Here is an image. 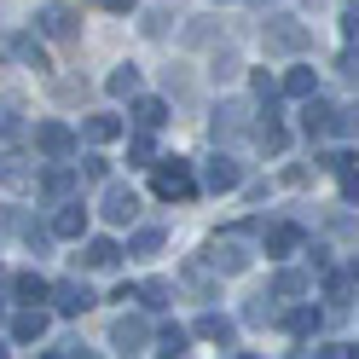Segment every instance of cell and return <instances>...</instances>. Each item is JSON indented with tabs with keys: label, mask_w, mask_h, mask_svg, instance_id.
<instances>
[{
	"label": "cell",
	"mask_w": 359,
	"mask_h": 359,
	"mask_svg": "<svg viewBox=\"0 0 359 359\" xmlns=\"http://www.w3.org/2000/svg\"><path fill=\"white\" fill-rule=\"evenodd\" d=\"M18 232H24V243H29V250H47V243H53V226H41V220H24Z\"/></svg>",
	"instance_id": "obj_35"
},
{
	"label": "cell",
	"mask_w": 359,
	"mask_h": 359,
	"mask_svg": "<svg viewBox=\"0 0 359 359\" xmlns=\"http://www.w3.org/2000/svg\"><path fill=\"white\" fill-rule=\"evenodd\" d=\"M110 93H116V99H133V93H140V70H133V64H122V70H110Z\"/></svg>",
	"instance_id": "obj_27"
},
{
	"label": "cell",
	"mask_w": 359,
	"mask_h": 359,
	"mask_svg": "<svg viewBox=\"0 0 359 359\" xmlns=\"http://www.w3.org/2000/svg\"><path fill=\"white\" fill-rule=\"evenodd\" d=\"M243 128H250V104H238V99L215 104V122H209V133H215V140H238Z\"/></svg>",
	"instance_id": "obj_10"
},
{
	"label": "cell",
	"mask_w": 359,
	"mask_h": 359,
	"mask_svg": "<svg viewBox=\"0 0 359 359\" xmlns=\"http://www.w3.org/2000/svg\"><path fill=\"white\" fill-rule=\"evenodd\" d=\"M81 174H87V180H104V174H110V163H104V156H87Z\"/></svg>",
	"instance_id": "obj_40"
},
{
	"label": "cell",
	"mask_w": 359,
	"mask_h": 359,
	"mask_svg": "<svg viewBox=\"0 0 359 359\" xmlns=\"http://www.w3.org/2000/svg\"><path fill=\"white\" fill-rule=\"evenodd\" d=\"M47 302H53V307L64 313V319H81V313L93 307L99 296H93V290H87L81 278H64V284H53V296H47Z\"/></svg>",
	"instance_id": "obj_5"
},
{
	"label": "cell",
	"mask_w": 359,
	"mask_h": 359,
	"mask_svg": "<svg viewBox=\"0 0 359 359\" xmlns=\"http://www.w3.org/2000/svg\"><path fill=\"white\" fill-rule=\"evenodd\" d=\"M128 163H133V168H151V163H156V145H151V128H145V133H133V140H128Z\"/></svg>",
	"instance_id": "obj_29"
},
{
	"label": "cell",
	"mask_w": 359,
	"mask_h": 359,
	"mask_svg": "<svg viewBox=\"0 0 359 359\" xmlns=\"http://www.w3.org/2000/svg\"><path fill=\"white\" fill-rule=\"evenodd\" d=\"M12 290H18V302H47V296H53V284L41 278V273H18Z\"/></svg>",
	"instance_id": "obj_23"
},
{
	"label": "cell",
	"mask_w": 359,
	"mask_h": 359,
	"mask_svg": "<svg viewBox=\"0 0 359 359\" xmlns=\"http://www.w3.org/2000/svg\"><path fill=\"white\" fill-rule=\"evenodd\" d=\"M47 325H53V319H47V313H41V307L29 302V307L12 319V342H41V336H47Z\"/></svg>",
	"instance_id": "obj_14"
},
{
	"label": "cell",
	"mask_w": 359,
	"mask_h": 359,
	"mask_svg": "<svg viewBox=\"0 0 359 359\" xmlns=\"http://www.w3.org/2000/svg\"><path fill=\"white\" fill-rule=\"evenodd\" d=\"M18 116H24V99H0V140H12V133H18Z\"/></svg>",
	"instance_id": "obj_32"
},
{
	"label": "cell",
	"mask_w": 359,
	"mask_h": 359,
	"mask_svg": "<svg viewBox=\"0 0 359 359\" xmlns=\"http://www.w3.org/2000/svg\"><path fill=\"white\" fill-rule=\"evenodd\" d=\"M35 29L47 35V41H70V35L81 29V18H76V6H58V0H53V6L35 12Z\"/></svg>",
	"instance_id": "obj_6"
},
{
	"label": "cell",
	"mask_w": 359,
	"mask_h": 359,
	"mask_svg": "<svg viewBox=\"0 0 359 359\" xmlns=\"http://www.w3.org/2000/svg\"><path fill=\"white\" fill-rule=\"evenodd\" d=\"M0 319H6V307H0Z\"/></svg>",
	"instance_id": "obj_45"
},
{
	"label": "cell",
	"mask_w": 359,
	"mask_h": 359,
	"mask_svg": "<svg viewBox=\"0 0 359 359\" xmlns=\"http://www.w3.org/2000/svg\"><path fill=\"white\" fill-rule=\"evenodd\" d=\"M0 186L29 191V186H35V168H24V156H0Z\"/></svg>",
	"instance_id": "obj_20"
},
{
	"label": "cell",
	"mask_w": 359,
	"mask_h": 359,
	"mask_svg": "<svg viewBox=\"0 0 359 359\" xmlns=\"http://www.w3.org/2000/svg\"><path fill=\"white\" fill-rule=\"evenodd\" d=\"M197 336H203V342H220V348H232V342H238V325L226 319V313H203V319H197Z\"/></svg>",
	"instance_id": "obj_18"
},
{
	"label": "cell",
	"mask_w": 359,
	"mask_h": 359,
	"mask_svg": "<svg viewBox=\"0 0 359 359\" xmlns=\"http://www.w3.org/2000/svg\"><path fill=\"white\" fill-rule=\"evenodd\" d=\"M250 87H255V99L266 104V116H273V104H278V81L266 76V70H255V76H250Z\"/></svg>",
	"instance_id": "obj_34"
},
{
	"label": "cell",
	"mask_w": 359,
	"mask_h": 359,
	"mask_svg": "<svg viewBox=\"0 0 359 359\" xmlns=\"http://www.w3.org/2000/svg\"><path fill=\"white\" fill-rule=\"evenodd\" d=\"M238 180H243V168L232 163V156H209V163H203V180H197V186H209V191H232Z\"/></svg>",
	"instance_id": "obj_13"
},
{
	"label": "cell",
	"mask_w": 359,
	"mask_h": 359,
	"mask_svg": "<svg viewBox=\"0 0 359 359\" xmlns=\"http://www.w3.org/2000/svg\"><path fill=\"white\" fill-rule=\"evenodd\" d=\"M209 35H215V24H209V18H197V24L186 29V41H191V47H203V41H209Z\"/></svg>",
	"instance_id": "obj_38"
},
{
	"label": "cell",
	"mask_w": 359,
	"mask_h": 359,
	"mask_svg": "<svg viewBox=\"0 0 359 359\" xmlns=\"http://www.w3.org/2000/svg\"><path fill=\"white\" fill-rule=\"evenodd\" d=\"M116 261H122V243H116V238H87V250H81V266L104 273V266H116Z\"/></svg>",
	"instance_id": "obj_15"
},
{
	"label": "cell",
	"mask_w": 359,
	"mask_h": 359,
	"mask_svg": "<svg viewBox=\"0 0 359 359\" xmlns=\"http://www.w3.org/2000/svg\"><path fill=\"white\" fill-rule=\"evenodd\" d=\"M261 238H266V255H296L302 250V226L296 220H273V226H261Z\"/></svg>",
	"instance_id": "obj_12"
},
{
	"label": "cell",
	"mask_w": 359,
	"mask_h": 359,
	"mask_svg": "<svg viewBox=\"0 0 359 359\" xmlns=\"http://www.w3.org/2000/svg\"><path fill=\"white\" fill-rule=\"evenodd\" d=\"M342 35H348V47H359V6L342 18Z\"/></svg>",
	"instance_id": "obj_41"
},
{
	"label": "cell",
	"mask_w": 359,
	"mask_h": 359,
	"mask_svg": "<svg viewBox=\"0 0 359 359\" xmlns=\"http://www.w3.org/2000/svg\"><path fill=\"white\" fill-rule=\"evenodd\" d=\"M302 128H307V140H330L336 133V104H325L319 93H313L307 110H302Z\"/></svg>",
	"instance_id": "obj_11"
},
{
	"label": "cell",
	"mask_w": 359,
	"mask_h": 359,
	"mask_svg": "<svg viewBox=\"0 0 359 359\" xmlns=\"http://www.w3.org/2000/svg\"><path fill=\"white\" fill-rule=\"evenodd\" d=\"M12 58H24L29 70H53V64H47V47H41L35 35H18V41H12Z\"/></svg>",
	"instance_id": "obj_22"
},
{
	"label": "cell",
	"mask_w": 359,
	"mask_h": 359,
	"mask_svg": "<svg viewBox=\"0 0 359 359\" xmlns=\"http://www.w3.org/2000/svg\"><path fill=\"white\" fill-rule=\"evenodd\" d=\"M353 278H359V261H353Z\"/></svg>",
	"instance_id": "obj_44"
},
{
	"label": "cell",
	"mask_w": 359,
	"mask_h": 359,
	"mask_svg": "<svg viewBox=\"0 0 359 359\" xmlns=\"http://www.w3.org/2000/svg\"><path fill=\"white\" fill-rule=\"evenodd\" d=\"M133 122H140V128H163L168 122V104L163 99H133Z\"/></svg>",
	"instance_id": "obj_25"
},
{
	"label": "cell",
	"mask_w": 359,
	"mask_h": 359,
	"mask_svg": "<svg viewBox=\"0 0 359 359\" xmlns=\"http://www.w3.org/2000/svg\"><path fill=\"white\" fill-rule=\"evenodd\" d=\"M53 238H87V209H81V203H58Z\"/></svg>",
	"instance_id": "obj_16"
},
{
	"label": "cell",
	"mask_w": 359,
	"mask_h": 359,
	"mask_svg": "<svg viewBox=\"0 0 359 359\" xmlns=\"http://www.w3.org/2000/svg\"><path fill=\"white\" fill-rule=\"evenodd\" d=\"M35 186H41V197H47V203H70V197H76V186H81V174L64 163V156H53V168L41 174Z\"/></svg>",
	"instance_id": "obj_4"
},
{
	"label": "cell",
	"mask_w": 359,
	"mask_h": 359,
	"mask_svg": "<svg viewBox=\"0 0 359 359\" xmlns=\"http://www.w3.org/2000/svg\"><path fill=\"white\" fill-rule=\"evenodd\" d=\"M145 342H151V325L140 319V313H122V319L110 325V348L116 353H140Z\"/></svg>",
	"instance_id": "obj_7"
},
{
	"label": "cell",
	"mask_w": 359,
	"mask_h": 359,
	"mask_svg": "<svg viewBox=\"0 0 359 359\" xmlns=\"http://www.w3.org/2000/svg\"><path fill=\"white\" fill-rule=\"evenodd\" d=\"M261 41H266V53H278V58H296L313 47V29L296 24V18H266L261 24Z\"/></svg>",
	"instance_id": "obj_3"
},
{
	"label": "cell",
	"mask_w": 359,
	"mask_h": 359,
	"mask_svg": "<svg viewBox=\"0 0 359 359\" xmlns=\"http://www.w3.org/2000/svg\"><path fill=\"white\" fill-rule=\"evenodd\" d=\"M348 6H359V0H348Z\"/></svg>",
	"instance_id": "obj_46"
},
{
	"label": "cell",
	"mask_w": 359,
	"mask_h": 359,
	"mask_svg": "<svg viewBox=\"0 0 359 359\" xmlns=\"http://www.w3.org/2000/svg\"><path fill=\"white\" fill-rule=\"evenodd\" d=\"M35 151L41 156H76V128L70 122H41L35 128Z\"/></svg>",
	"instance_id": "obj_8"
},
{
	"label": "cell",
	"mask_w": 359,
	"mask_h": 359,
	"mask_svg": "<svg viewBox=\"0 0 359 359\" xmlns=\"http://www.w3.org/2000/svg\"><path fill=\"white\" fill-rule=\"evenodd\" d=\"M99 215L110 220V226H128V220L140 215V197H133L128 186H116V180H110V186H104V203H99Z\"/></svg>",
	"instance_id": "obj_9"
},
{
	"label": "cell",
	"mask_w": 359,
	"mask_h": 359,
	"mask_svg": "<svg viewBox=\"0 0 359 359\" xmlns=\"http://www.w3.org/2000/svg\"><path fill=\"white\" fill-rule=\"evenodd\" d=\"M99 6H110V12H128V6H133V0H99Z\"/></svg>",
	"instance_id": "obj_42"
},
{
	"label": "cell",
	"mask_w": 359,
	"mask_h": 359,
	"mask_svg": "<svg viewBox=\"0 0 359 359\" xmlns=\"http://www.w3.org/2000/svg\"><path fill=\"white\" fill-rule=\"evenodd\" d=\"M0 284H6V266H0Z\"/></svg>",
	"instance_id": "obj_43"
},
{
	"label": "cell",
	"mask_w": 359,
	"mask_h": 359,
	"mask_svg": "<svg viewBox=\"0 0 359 359\" xmlns=\"http://www.w3.org/2000/svg\"><path fill=\"white\" fill-rule=\"evenodd\" d=\"M81 133H87L93 145H110V140H122V133H128V122H122V116H87Z\"/></svg>",
	"instance_id": "obj_19"
},
{
	"label": "cell",
	"mask_w": 359,
	"mask_h": 359,
	"mask_svg": "<svg viewBox=\"0 0 359 359\" xmlns=\"http://www.w3.org/2000/svg\"><path fill=\"white\" fill-rule=\"evenodd\" d=\"M319 325H325V313H319V307H290V313H284V330L296 336V342L319 336Z\"/></svg>",
	"instance_id": "obj_17"
},
{
	"label": "cell",
	"mask_w": 359,
	"mask_h": 359,
	"mask_svg": "<svg viewBox=\"0 0 359 359\" xmlns=\"http://www.w3.org/2000/svg\"><path fill=\"white\" fill-rule=\"evenodd\" d=\"M250 232H255V226H238V232H220V238L209 243V250H203V261L215 266L220 278H238L243 266H250V243H243V238H250Z\"/></svg>",
	"instance_id": "obj_1"
},
{
	"label": "cell",
	"mask_w": 359,
	"mask_h": 359,
	"mask_svg": "<svg viewBox=\"0 0 359 359\" xmlns=\"http://www.w3.org/2000/svg\"><path fill=\"white\" fill-rule=\"evenodd\" d=\"M156 250H163V226H140L128 238V255H156Z\"/></svg>",
	"instance_id": "obj_30"
},
{
	"label": "cell",
	"mask_w": 359,
	"mask_h": 359,
	"mask_svg": "<svg viewBox=\"0 0 359 359\" xmlns=\"http://www.w3.org/2000/svg\"><path fill=\"white\" fill-rule=\"evenodd\" d=\"M186 284H191V296H197V302H209V296H215V284H209L203 266H186Z\"/></svg>",
	"instance_id": "obj_36"
},
{
	"label": "cell",
	"mask_w": 359,
	"mask_h": 359,
	"mask_svg": "<svg viewBox=\"0 0 359 359\" xmlns=\"http://www.w3.org/2000/svg\"><path fill=\"white\" fill-rule=\"evenodd\" d=\"M215 76H220V81L238 76V53H215Z\"/></svg>",
	"instance_id": "obj_39"
},
{
	"label": "cell",
	"mask_w": 359,
	"mask_h": 359,
	"mask_svg": "<svg viewBox=\"0 0 359 359\" xmlns=\"http://www.w3.org/2000/svg\"><path fill=\"white\" fill-rule=\"evenodd\" d=\"M307 284H313V278L302 273V266H284V273L273 278V296H278V302H290V296H307Z\"/></svg>",
	"instance_id": "obj_21"
},
{
	"label": "cell",
	"mask_w": 359,
	"mask_h": 359,
	"mask_svg": "<svg viewBox=\"0 0 359 359\" xmlns=\"http://www.w3.org/2000/svg\"><path fill=\"white\" fill-rule=\"evenodd\" d=\"M273 302H278L273 290H266V296H255L250 307H243V325H273Z\"/></svg>",
	"instance_id": "obj_33"
},
{
	"label": "cell",
	"mask_w": 359,
	"mask_h": 359,
	"mask_svg": "<svg viewBox=\"0 0 359 359\" xmlns=\"http://www.w3.org/2000/svg\"><path fill=\"white\" fill-rule=\"evenodd\" d=\"M255 145H261V151H273V156H278V151H284V145H290V133H284V128H278V122H273V116H266V122H261V128H255Z\"/></svg>",
	"instance_id": "obj_31"
},
{
	"label": "cell",
	"mask_w": 359,
	"mask_h": 359,
	"mask_svg": "<svg viewBox=\"0 0 359 359\" xmlns=\"http://www.w3.org/2000/svg\"><path fill=\"white\" fill-rule=\"evenodd\" d=\"M186 342H191L186 325H163L156 330V353H186Z\"/></svg>",
	"instance_id": "obj_28"
},
{
	"label": "cell",
	"mask_w": 359,
	"mask_h": 359,
	"mask_svg": "<svg viewBox=\"0 0 359 359\" xmlns=\"http://www.w3.org/2000/svg\"><path fill=\"white\" fill-rule=\"evenodd\" d=\"M140 302H145L151 313H163V307L174 302V284H168V278H151V284H140Z\"/></svg>",
	"instance_id": "obj_26"
},
{
	"label": "cell",
	"mask_w": 359,
	"mask_h": 359,
	"mask_svg": "<svg viewBox=\"0 0 359 359\" xmlns=\"http://www.w3.org/2000/svg\"><path fill=\"white\" fill-rule=\"evenodd\" d=\"M151 168H156L151 186H156V197H163V203H186V197H197V174H191V163L163 156V163H151Z\"/></svg>",
	"instance_id": "obj_2"
},
{
	"label": "cell",
	"mask_w": 359,
	"mask_h": 359,
	"mask_svg": "<svg viewBox=\"0 0 359 359\" xmlns=\"http://www.w3.org/2000/svg\"><path fill=\"white\" fill-rule=\"evenodd\" d=\"M336 70H342V76H348V81L359 87V47H348L342 58H336Z\"/></svg>",
	"instance_id": "obj_37"
},
{
	"label": "cell",
	"mask_w": 359,
	"mask_h": 359,
	"mask_svg": "<svg viewBox=\"0 0 359 359\" xmlns=\"http://www.w3.org/2000/svg\"><path fill=\"white\" fill-rule=\"evenodd\" d=\"M284 93H290V99H313V93H319V76L302 64V70H290V76H284Z\"/></svg>",
	"instance_id": "obj_24"
}]
</instances>
